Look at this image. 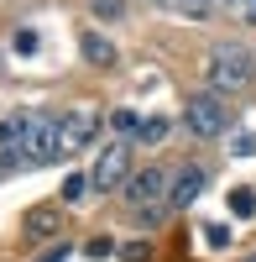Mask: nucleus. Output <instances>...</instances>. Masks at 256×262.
Returning <instances> with one entry per match:
<instances>
[{
  "label": "nucleus",
  "mask_w": 256,
  "mask_h": 262,
  "mask_svg": "<svg viewBox=\"0 0 256 262\" xmlns=\"http://www.w3.org/2000/svg\"><path fill=\"white\" fill-rule=\"evenodd\" d=\"M204 84L215 95L251 90L256 84V53L241 48V42H215V48H209V63H204Z\"/></svg>",
  "instance_id": "1"
},
{
  "label": "nucleus",
  "mask_w": 256,
  "mask_h": 262,
  "mask_svg": "<svg viewBox=\"0 0 256 262\" xmlns=\"http://www.w3.org/2000/svg\"><path fill=\"white\" fill-rule=\"evenodd\" d=\"M58 226H63L58 205H32L21 215V236H27V242H47V236H58Z\"/></svg>",
  "instance_id": "6"
},
{
  "label": "nucleus",
  "mask_w": 256,
  "mask_h": 262,
  "mask_svg": "<svg viewBox=\"0 0 256 262\" xmlns=\"http://www.w3.org/2000/svg\"><path fill=\"white\" fill-rule=\"evenodd\" d=\"M183 126L194 131V137L215 142V137L230 131V111H225V100L215 90H199V95H188V105H183Z\"/></svg>",
  "instance_id": "2"
},
{
  "label": "nucleus",
  "mask_w": 256,
  "mask_h": 262,
  "mask_svg": "<svg viewBox=\"0 0 256 262\" xmlns=\"http://www.w3.org/2000/svg\"><path fill=\"white\" fill-rule=\"evenodd\" d=\"M246 262H256V252H251V257H246Z\"/></svg>",
  "instance_id": "17"
},
{
  "label": "nucleus",
  "mask_w": 256,
  "mask_h": 262,
  "mask_svg": "<svg viewBox=\"0 0 256 262\" xmlns=\"http://www.w3.org/2000/svg\"><path fill=\"white\" fill-rule=\"evenodd\" d=\"M11 48H16V53H21V58H32V53H37V48H42V37H37V32H27V27H21V32H16V37H11Z\"/></svg>",
  "instance_id": "13"
},
{
  "label": "nucleus",
  "mask_w": 256,
  "mask_h": 262,
  "mask_svg": "<svg viewBox=\"0 0 256 262\" xmlns=\"http://www.w3.org/2000/svg\"><path fill=\"white\" fill-rule=\"evenodd\" d=\"M110 121H115V131H141V116L136 111H110Z\"/></svg>",
  "instance_id": "14"
},
{
  "label": "nucleus",
  "mask_w": 256,
  "mask_h": 262,
  "mask_svg": "<svg viewBox=\"0 0 256 262\" xmlns=\"http://www.w3.org/2000/svg\"><path fill=\"white\" fill-rule=\"evenodd\" d=\"M162 137H167V121H162V116L141 121V131H136V142H141V147H152V142H162Z\"/></svg>",
  "instance_id": "12"
},
{
  "label": "nucleus",
  "mask_w": 256,
  "mask_h": 262,
  "mask_svg": "<svg viewBox=\"0 0 256 262\" xmlns=\"http://www.w3.org/2000/svg\"><path fill=\"white\" fill-rule=\"evenodd\" d=\"M84 189H89V173H68L58 194H63V205H79V200H84Z\"/></svg>",
  "instance_id": "11"
},
{
  "label": "nucleus",
  "mask_w": 256,
  "mask_h": 262,
  "mask_svg": "<svg viewBox=\"0 0 256 262\" xmlns=\"http://www.w3.org/2000/svg\"><path fill=\"white\" fill-rule=\"evenodd\" d=\"M32 126H37V116H27V111L6 116V121H0V152H21L27 137H32Z\"/></svg>",
  "instance_id": "8"
},
{
  "label": "nucleus",
  "mask_w": 256,
  "mask_h": 262,
  "mask_svg": "<svg viewBox=\"0 0 256 262\" xmlns=\"http://www.w3.org/2000/svg\"><path fill=\"white\" fill-rule=\"evenodd\" d=\"M230 215H236V221H251L256 215V189H230Z\"/></svg>",
  "instance_id": "9"
},
{
  "label": "nucleus",
  "mask_w": 256,
  "mask_h": 262,
  "mask_svg": "<svg viewBox=\"0 0 256 262\" xmlns=\"http://www.w3.org/2000/svg\"><path fill=\"white\" fill-rule=\"evenodd\" d=\"M204 184H209V168H199V163H188L178 179H173V194H167V210H188L204 194Z\"/></svg>",
  "instance_id": "5"
},
{
  "label": "nucleus",
  "mask_w": 256,
  "mask_h": 262,
  "mask_svg": "<svg viewBox=\"0 0 256 262\" xmlns=\"http://www.w3.org/2000/svg\"><path fill=\"white\" fill-rule=\"evenodd\" d=\"M94 131H99V111H89V105H79V111H68V116L58 121L63 152H79V147H89V142H94Z\"/></svg>",
  "instance_id": "3"
},
{
  "label": "nucleus",
  "mask_w": 256,
  "mask_h": 262,
  "mask_svg": "<svg viewBox=\"0 0 256 262\" xmlns=\"http://www.w3.org/2000/svg\"><path fill=\"white\" fill-rule=\"evenodd\" d=\"M79 53H84V63H94V69H110L115 63V42L105 32H94V27H84L79 32Z\"/></svg>",
  "instance_id": "7"
},
{
  "label": "nucleus",
  "mask_w": 256,
  "mask_h": 262,
  "mask_svg": "<svg viewBox=\"0 0 256 262\" xmlns=\"http://www.w3.org/2000/svg\"><path fill=\"white\" fill-rule=\"evenodd\" d=\"M125 168H131V147H105L99 158H94V173H89V184L110 194L115 184H125Z\"/></svg>",
  "instance_id": "4"
},
{
  "label": "nucleus",
  "mask_w": 256,
  "mask_h": 262,
  "mask_svg": "<svg viewBox=\"0 0 256 262\" xmlns=\"http://www.w3.org/2000/svg\"><path fill=\"white\" fill-rule=\"evenodd\" d=\"M37 262H68V242H63V247H53V252H42Z\"/></svg>",
  "instance_id": "16"
},
{
  "label": "nucleus",
  "mask_w": 256,
  "mask_h": 262,
  "mask_svg": "<svg viewBox=\"0 0 256 262\" xmlns=\"http://www.w3.org/2000/svg\"><path fill=\"white\" fill-rule=\"evenodd\" d=\"M94 21H125V0H89Z\"/></svg>",
  "instance_id": "10"
},
{
  "label": "nucleus",
  "mask_w": 256,
  "mask_h": 262,
  "mask_svg": "<svg viewBox=\"0 0 256 262\" xmlns=\"http://www.w3.org/2000/svg\"><path fill=\"white\" fill-rule=\"evenodd\" d=\"M204 242L215 247V252H225V247H230V226H209V231H204Z\"/></svg>",
  "instance_id": "15"
}]
</instances>
